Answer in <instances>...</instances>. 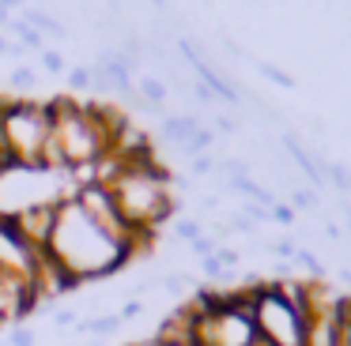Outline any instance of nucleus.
Listing matches in <instances>:
<instances>
[{
	"label": "nucleus",
	"mask_w": 351,
	"mask_h": 346,
	"mask_svg": "<svg viewBox=\"0 0 351 346\" xmlns=\"http://www.w3.org/2000/svg\"><path fill=\"white\" fill-rule=\"evenodd\" d=\"M42 68L46 72H64V57L57 49H42Z\"/></svg>",
	"instance_id": "nucleus-7"
},
{
	"label": "nucleus",
	"mask_w": 351,
	"mask_h": 346,
	"mask_svg": "<svg viewBox=\"0 0 351 346\" xmlns=\"http://www.w3.org/2000/svg\"><path fill=\"white\" fill-rule=\"evenodd\" d=\"M0 53H8V42H4V38H0Z\"/></svg>",
	"instance_id": "nucleus-15"
},
{
	"label": "nucleus",
	"mask_w": 351,
	"mask_h": 346,
	"mask_svg": "<svg viewBox=\"0 0 351 346\" xmlns=\"http://www.w3.org/2000/svg\"><path fill=\"white\" fill-rule=\"evenodd\" d=\"M49 132H53V120H49L46 105L0 102V135H4L12 155L19 158V165H38Z\"/></svg>",
	"instance_id": "nucleus-2"
},
{
	"label": "nucleus",
	"mask_w": 351,
	"mask_h": 346,
	"mask_svg": "<svg viewBox=\"0 0 351 346\" xmlns=\"http://www.w3.org/2000/svg\"><path fill=\"white\" fill-rule=\"evenodd\" d=\"M0 8H8V12H23L27 0H0Z\"/></svg>",
	"instance_id": "nucleus-12"
},
{
	"label": "nucleus",
	"mask_w": 351,
	"mask_h": 346,
	"mask_svg": "<svg viewBox=\"0 0 351 346\" xmlns=\"http://www.w3.org/2000/svg\"><path fill=\"white\" fill-rule=\"evenodd\" d=\"M53 323H57V328H76V312H72V308H57Z\"/></svg>",
	"instance_id": "nucleus-11"
},
{
	"label": "nucleus",
	"mask_w": 351,
	"mask_h": 346,
	"mask_svg": "<svg viewBox=\"0 0 351 346\" xmlns=\"http://www.w3.org/2000/svg\"><path fill=\"white\" fill-rule=\"evenodd\" d=\"M57 211H61V203H34V207L12 215V222H16V230L23 233L38 252H46L49 237H53V226H57Z\"/></svg>",
	"instance_id": "nucleus-4"
},
{
	"label": "nucleus",
	"mask_w": 351,
	"mask_h": 346,
	"mask_svg": "<svg viewBox=\"0 0 351 346\" xmlns=\"http://www.w3.org/2000/svg\"><path fill=\"white\" fill-rule=\"evenodd\" d=\"M19 19H23L27 27H34L42 38H64V23H57L53 15L42 12V8H31V4H27L23 12H19Z\"/></svg>",
	"instance_id": "nucleus-5"
},
{
	"label": "nucleus",
	"mask_w": 351,
	"mask_h": 346,
	"mask_svg": "<svg viewBox=\"0 0 351 346\" xmlns=\"http://www.w3.org/2000/svg\"><path fill=\"white\" fill-rule=\"evenodd\" d=\"M121 328V316H95V320H87V323H76V331L80 335H114V331Z\"/></svg>",
	"instance_id": "nucleus-6"
},
{
	"label": "nucleus",
	"mask_w": 351,
	"mask_h": 346,
	"mask_svg": "<svg viewBox=\"0 0 351 346\" xmlns=\"http://www.w3.org/2000/svg\"><path fill=\"white\" fill-rule=\"evenodd\" d=\"M49 256L69 271L76 282H87V278H102L114 275L121 263L132 260V252L125 245H117L114 237L99 230L91 218L80 211L76 200H61V211H57V226L53 237H49Z\"/></svg>",
	"instance_id": "nucleus-1"
},
{
	"label": "nucleus",
	"mask_w": 351,
	"mask_h": 346,
	"mask_svg": "<svg viewBox=\"0 0 351 346\" xmlns=\"http://www.w3.org/2000/svg\"><path fill=\"white\" fill-rule=\"evenodd\" d=\"M12 87H16V90H31L34 87V72H31V68H16V72H12Z\"/></svg>",
	"instance_id": "nucleus-8"
},
{
	"label": "nucleus",
	"mask_w": 351,
	"mask_h": 346,
	"mask_svg": "<svg viewBox=\"0 0 351 346\" xmlns=\"http://www.w3.org/2000/svg\"><path fill=\"white\" fill-rule=\"evenodd\" d=\"M8 23H12V12H8V8H0V30L8 27Z\"/></svg>",
	"instance_id": "nucleus-14"
},
{
	"label": "nucleus",
	"mask_w": 351,
	"mask_h": 346,
	"mask_svg": "<svg viewBox=\"0 0 351 346\" xmlns=\"http://www.w3.org/2000/svg\"><path fill=\"white\" fill-rule=\"evenodd\" d=\"M8 343L12 346H34V331H27V328H16L8 335Z\"/></svg>",
	"instance_id": "nucleus-10"
},
{
	"label": "nucleus",
	"mask_w": 351,
	"mask_h": 346,
	"mask_svg": "<svg viewBox=\"0 0 351 346\" xmlns=\"http://www.w3.org/2000/svg\"><path fill=\"white\" fill-rule=\"evenodd\" d=\"M38 260L42 252L16 230L12 218L0 215V271L23 278V282H34V271H38Z\"/></svg>",
	"instance_id": "nucleus-3"
},
{
	"label": "nucleus",
	"mask_w": 351,
	"mask_h": 346,
	"mask_svg": "<svg viewBox=\"0 0 351 346\" xmlns=\"http://www.w3.org/2000/svg\"><path fill=\"white\" fill-rule=\"evenodd\" d=\"M69 87L72 90H87V87H91V72H87V68H72V72H69Z\"/></svg>",
	"instance_id": "nucleus-9"
},
{
	"label": "nucleus",
	"mask_w": 351,
	"mask_h": 346,
	"mask_svg": "<svg viewBox=\"0 0 351 346\" xmlns=\"http://www.w3.org/2000/svg\"><path fill=\"white\" fill-rule=\"evenodd\" d=\"M136 312H140V305H136V301H129V305L121 308V320H125V316H136Z\"/></svg>",
	"instance_id": "nucleus-13"
}]
</instances>
